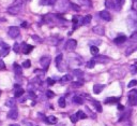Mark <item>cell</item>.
<instances>
[{"label": "cell", "instance_id": "obj_36", "mask_svg": "<svg viewBox=\"0 0 137 126\" xmlns=\"http://www.w3.org/2000/svg\"><path fill=\"white\" fill-rule=\"evenodd\" d=\"M31 66V62L30 60H25V62L23 63V67L24 68H29Z\"/></svg>", "mask_w": 137, "mask_h": 126}, {"label": "cell", "instance_id": "obj_53", "mask_svg": "<svg viewBox=\"0 0 137 126\" xmlns=\"http://www.w3.org/2000/svg\"><path fill=\"white\" fill-rule=\"evenodd\" d=\"M134 10L137 12V2H134Z\"/></svg>", "mask_w": 137, "mask_h": 126}, {"label": "cell", "instance_id": "obj_38", "mask_svg": "<svg viewBox=\"0 0 137 126\" xmlns=\"http://www.w3.org/2000/svg\"><path fill=\"white\" fill-rule=\"evenodd\" d=\"M135 85H137V81H136V80H132V81L128 84V87H133V86H135Z\"/></svg>", "mask_w": 137, "mask_h": 126}, {"label": "cell", "instance_id": "obj_39", "mask_svg": "<svg viewBox=\"0 0 137 126\" xmlns=\"http://www.w3.org/2000/svg\"><path fill=\"white\" fill-rule=\"evenodd\" d=\"M46 96H47V98H53L55 96V94L52 91H46Z\"/></svg>", "mask_w": 137, "mask_h": 126}, {"label": "cell", "instance_id": "obj_24", "mask_svg": "<svg viewBox=\"0 0 137 126\" xmlns=\"http://www.w3.org/2000/svg\"><path fill=\"white\" fill-rule=\"evenodd\" d=\"M91 20H92L91 15H86L84 19H82V24H84V25H88L90 22H91Z\"/></svg>", "mask_w": 137, "mask_h": 126}, {"label": "cell", "instance_id": "obj_45", "mask_svg": "<svg viewBox=\"0 0 137 126\" xmlns=\"http://www.w3.org/2000/svg\"><path fill=\"white\" fill-rule=\"evenodd\" d=\"M2 69H5V64L3 60L0 59V70H2Z\"/></svg>", "mask_w": 137, "mask_h": 126}, {"label": "cell", "instance_id": "obj_43", "mask_svg": "<svg viewBox=\"0 0 137 126\" xmlns=\"http://www.w3.org/2000/svg\"><path fill=\"white\" fill-rule=\"evenodd\" d=\"M77 22H78V17L77 16H74L73 17V25H74V29L76 28V26H77Z\"/></svg>", "mask_w": 137, "mask_h": 126}, {"label": "cell", "instance_id": "obj_34", "mask_svg": "<svg viewBox=\"0 0 137 126\" xmlns=\"http://www.w3.org/2000/svg\"><path fill=\"white\" fill-rule=\"evenodd\" d=\"M130 70H131V73L132 74H136L137 73V66H135V65H132V66L130 67Z\"/></svg>", "mask_w": 137, "mask_h": 126}, {"label": "cell", "instance_id": "obj_7", "mask_svg": "<svg viewBox=\"0 0 137 126\" xmlns=\"http://www.w3.org/2000/svg\"><path fill=\"white\" fill-rule=\"evenodd\" d=\"M76 45H77L76 40H74V39H70V40H68L67 44H66V49L68 50V51H73V50L76 49Z\"/></svg>", "mask_w": 137, "mask_h": 126}, {"label": "cell", "instance_id": "obj_32", "mask_svg": "<svg viewBox=\"0 0 137 126\" xmlns=\"http://www.w3.org/2000/svg\"><path fill=\"white\" fill-rule=\"evenodd\" d=\"M93 105L95 106L96 110H98L99 112H101V111H102V107H101V103H100L99 101H96V100H94V101H93Z\"/></svg>", "mask_w": 137, "mask_h": 126}, {"label": "cell", "instance_id": "obj_57", "mask_svg": "<svg viewBox=\"0 0 137 126\" xmlns=\"http://www.w3.org/2000/svg\"><path fill=\"white\" fill-rule=\"evenodd\" d=\"M133 1H134V2H137V0H133Z\"/></svg>", "mask_w": 137, "mask_h": 126}, {"label": "cell", "instance_id": "obj_15", "mask_svg": "<svg viewBox=\"0 0 137 126\" xmlns=\"http://www.w3.org/2000/svg\"><path fill=\"white\" fill-rule=\"evenodd\" d=\"M56 3V0H40V6H53Z\"/></svg>", "mask_w": 137, "mask_h": 126}, {"label": "cell", "instance_id": "obj_9", "mask_svg": "<svg viewBox=\"0 0 137 126\" xmlns=\"http://www.w3.org/2000/svg\"><path fill=\"white\" fill-rule=\"evenodd\" d=\"M92 31L94 32V34L99 35V36H103L105 34V30H104V27L101 26V25H98V26H94L92 28Z\"/></svg>", "mask_w": 137, "mask_h": 126}, {"label": "cell", "instance_id": "obj_25", "mask_svg": "<svg viewBox=\"0 0 137 126\" xmlns=\"http://www.w3.org/2000/svg\"><path fill=\"white\" fill-rule=\"evenodd\" d=\"M90 52H91L92 55H96V54L99 53V49H98V46H95V45H91V46H90Z\"/></svg>", "mask_w": 137, "mask_h": 126}, {"label": "cell", "instance_id": "obj_33", "mask_svg": "<svg viewBox=\"0 0 137 126\" xmlns=\"http://www.w3.org/2000/svg\"><path fill=\"white\" fill-rule=\"evenodd\" d=\"M80 2V5L82 6H91V1L90 0H78Z\"/></svg>", "mask_w": 137, "mask_h": 126}, {"label": "cell", "instance_id": "obj_54", "mask_svg": "<svg viewBox=\"0 0 137 126\" xmlns=\"http://www.w3.org/2000/svg\"><path fill=\"white\" fill-rule=\"evenodd\" d=\"M27 126H33V124H31V123H27Z\"/></svg>", "mask_w": 137, "mask_h": 126}, {"label": "cell", "instance_id": "obj_30", "mask_svg": "<svg viewBox=\"0 0 137 126\" xmlns=\"http://www.w3.org/2000/svg\"><path fill=\"white\" fill-rule=\"evenodd\" d=\"M9 51H10L9 49H2L1 51H0V57H4V56H6V55L9 54Z\"/></svg>", "mask_w": 137, "mask_h": 126}, {"label": "cell", "instance_id": "obj_11", "mask_svg": "<svg viewBox=\"0 0 137 126\" xmlns=\"http://www.w3.org/2000/svg\"><path fill=\"white\" fill-rule=\"evenodd\" d=\"M32 50H33V46L30 44H27V43H23L21 44V51L24 54H29Z\"/></svg>", "mask_w": 137, "mask_h": 126}, {"label": "cell", "instance_id": "obj_12", "mask_svg": "<svg viewBox=\"0 0 137 126\" xmlns=\"http://www.w3.org/2000/svg\"><path fill=\"white\" fill-rule=\"evenodd\" d=\"M100 16H101V19H103L104 21H107V22H109L111 20V16H110V14L108 11H101Z\"/></svg>", "mask_w": 137, "mask_h": 126}, {"label": "cell", "instance_id": "obj_51", "mask_svg": "<svg viewBox=\"0 0 137 126\" xmlns=\"http://www.w3.org/2000/svg\"><path fill=\"white\" fill-rule=\"evenodd\" d=\"M118 110H120V111H123V110H124V107L122 106V105H118Z\"/></svg>", "mask_w": 137, "mask_h": 126}, {"label": "cell", "instance_id": "obj_21", "mask_svg": "<svg viewBox=\"0 0 137 126\" xmlns=\"http://www.w3.org/2000/svg\"><path fill=\"white\" fill-rule=\"evenodd\" d=\"M61 83H68V82H70L72 81V75L71 74H66V75H63L62 78H61Z\"/></svg>", "mask_w": 137, "mask_h": 126}, {"label": "cell", "instance_id": "obj_46", "mask_svg": "<svg viewBox=\"0 0 137 126\" xmlns=\"http://www.w3.org/2000/svg\"><path fill=\"white\" fill-rule=\"evenodd\" d=\"M32 39H34V40L37 41V42H42L41 38H40V37H38V36H35V35H33V36H32Z\"/></svg>", "mask_w": 137, "mask_h": 126}, {"label": "cell", "instance_id": "obj_19", "mask_svg": "<svg viewBox=\"0 0 137 126\" xmlns=\"http://www.w3.org/2000/svg\"><path fill=\"white\" fill-rule=\"evenodd\" d=\"M115 0H106L105 1V7L107 9H115Z\"/></svg>", "mask_w": 137, "mask_h": 126}, {"label": "cell", "instance_id": "obj_2", "mask_svg": "<svg viewBox=\"0 0 137 126\" xmlns=\"http://www.w3.org/2000/svg\"><path fill=\"white\" fill-rule=\"evenodd\" d=\"M128 25L130 28L136 29L137 28V14L135 13H131L128 17Z\"/></svg>", "mask_w": 137, "mask_h": 126}, {"label": "cell", "instance_id": "obj_17", "mask_svg": "<svg viewBox=\"0 0 137 126\" xmlns=\"http://www.w3.org/2000/svg\"><path fill=\"white\" fill-rule=\"evenodd\" d=\"M135 51H137V44H133L128 48V50L125 51V55H131V54Z\"/></svg>", "mask_w": 137, "mask_h": 126}, {"label": "cell", "instance_id": "obj_14", "mask_svg": "<svg viewBox=\"0 0 137 126\" xmlns=\"http://www.w3.org/2000/svg\"><path fill=\"white\" fill-rule=\"evenodd\" d=\"M103 89H104V85H102V84H94V86H93V92H94V94H100Z\"/></svg>", "mask_w": 137, "mask_h": 126}, {"label": "cell", "instance_id": "obj_8", "mask_svg": "<svg viewBox=\"0 0 137 126\" xmlns=\"http://www.w3.org/2000/svg\"><path fill=\"white\" fill-rule=\"evenodd\" d=\"M8 117L11 118V120H16V118L18 117V111H17V109L15 107L11 108V110L8 113Z\"/></svg>", "mask_w": 137, "mask_h": 126}, {"label": "cell", "instance_id": "obj_42", "mask_svg": "<svg viewBox=\"0 0 137 126\" xmlns=\"http://www.w3.org/2000/svg\"><path fill=\"white\" fill-rule=\"evenodd\" d=\"M71 8L73 9L74 11H79L80 10V8H79L78 6H76V5H74V3H71Z\"/></svg>", "mask_w": 137, "mask_h": 126}, {"label": "cell", "instance_id": "obj_5", "mask_svg": "<svg viewBox=\"0 0 137 126\" xmlns=\"http://www.w3.org/2000/svg\"><path fill=\"white\" fill-rule=\"evenodd\" d=\"M21 10V6H17V5H14V6H11L10 8L8 9V12L11 14V15H17Z\"/></svg>", "mask_w": 137, "mask_h": 126}, {"label": "cell", "instance_id": "obj_50", "mask_svg": "<svg viewBox=\"0 0 137 126\" xmlns=\"http://www.w3.org/2000/svg\"><path fill=\"white\" fill-rule=\"evenodd\" d=\"M0 45H1L3 49H4V48H5V49H9V45L5 44V43H3V42H0Z\"/></svg>", "mask_w": 137, "mask_h": 126}, {"label": "cell", "instance_id": "obj_49", "mask_svg": "<svg viewBox=\"0 0 137 126\" xmlns=\"http://www.w3.org/2000/svg\"><path fill=\"white\" fill-rule=\"evenodd\" d=\"M90 43H91L92 45L94 44V45L96 46V45H99V44H100V43H101V41H100V40H95V41H90Z\"/></svg>", "mask_w": 137, "mask_h": 126}, {"label": "cell", "instance_id": "obj_47", "mask_svg": "<svg viewBox=\"0 0 137 126\" xmlns=\"http://www.w3.org/2000/svg\"><path fill=\"white\" fill-rule=\"evenodd\" d=\"M82 85V82H74L73 83V86L74 87H79V86Z\"/></svg>", "mask_w": 137, "mask_h": 126}, {"label": "cell", "instance_id": "obj_37", "mask_svg": "<svg viewBox=\"0 0 137 126\" xmlns=\"http://www.w3.org/2000/svg\"><path fill=\"white\" fill-rule=\"evenodd\" d=\"M25 2H26V0H15V1H14V5H17V6H23Z\"/></svg>", "mask_w": 137, "mask_h": 126}, {"label": "cell", "instance_id": "obj_44", "mask_svg": "<svg viewBox=\"0 0 137 126\" xmlns=\"http://www.w3.org/2000/svg\"><path fill=\"white\" fill-rule=\"evenodd\" d=\"M47 84L48 85H54V84H55V80L52 79V78H48L47 79Z\"/></svg>", "mask_w": 137, "mask_h": 126}, {"label": "cell", "instance_id": "obj_40", "mask_svg": "<svg viewBox=\"0 0 137 126\" xmlns=\"http://www.w3.org/2000/svg\"><path fill=\"white\" fill-rule=\"evenodd\" d=\"M130 39H131L132 41H134V42L137 41V31H135L134 34H133V35L131 36V38H130Z\"/></svg>", "mask_w": 137, "mask_h": 126}, {"label": "cell", "instance_id": "obj_18", "mask_svg": "<svg viewBox=\"0 0 137 126\" xmlns=\"http://www.w3.org/2000/svg\"><path fill=\"white\" fill-rule=\"evenodd\" d=\"M46 123L47 124H56L57 123V117L56 116H54V115H49L46 117Z\"/></svg>", "mask_w": 137, "mask_h": 126}, {"label": "cell", "instance_id": "obj_27", "mask_svg": "<svg viewBox=\"0 0 137 126\" xmlns=\"http://www.w3.org/2000/svg\"><path fill=\"white\" fill-rule=\"evenodd\" d=\"M61 62H62V54H59V55L56 57V65H57V68H59Z\"/></svg>", "mask_w": 137, "mask_h": 126}, {"label": "cell", "instance_id": "obj_56", "mask_svg": "<svg viewBox=\"0 0 137 126\" xmlns=\"http://www.w3.org/2000/svg\"><path fill=\"white\" fill-rule=\"evenodd\" d=\"M122 1H123V0H118V2H119V3H120V2H122Z\"/></svg>", "mask_w": 137, "mask_h": 126}, {"label": "cell", "instance_id": "obj_29", "mask_svg": "<svg viewBox=\"0 0 137 126\" xmlns=\"http://www.w3.org/2000/svg\"><path fill=\"white\" fill-rule=\"evenodd\" d=\"M76 116H77V117H79V118H81V120H84V118L87 117V115H86V113H84L81 110H79L78 112L76 113Z\"/></svg>", "mask_w": 137, "mask_h": 126}, {"label": "cell", "instance_id": "obj_26", "mask_svg": "<svg viewBox=\"0 0 137 126\" xmlns=\"http://www.w3.org/2000/svg\"><path fill=\"white\" fill-rule=\"evenodd\" d=\"M24 93H25L24 89L20 88V87H18V88H17L16 91H15V94H14V95H15V97H20V96L24 95Z\"/></svg>", "mask_w": 137, "mask_h": 126}, {"label": "cell", "instance_id": "obj_48", "mask_svg": "<svg viewBox=\"0 0 137 126\" xmlns=\"http://www.w3.org/2000/svg\"><path fill=\"white\" fill-rule=\"evenodd\" d=\"M71 121L73 122V123H76V121H77V116H76V114H74V115H72V116H71Z\"/></svg>", "mask_w": 137, "mask_h": 126}, {"label": "cell", "instance_id": "obj_31", "mask_svg": "<svg viewBox=\"0 0 137 126\" xmlns=\"http://www.w3.org/2000/svg\"><path fill=\"white\" fill-rule=\"evenodd\" d=\"M58 103H59V106L61 108H64V107H66V99H64L63 97H61V98L58 100Z\"/></svg>", "mask_w": 137, "mask_h": 126}, {"label": "cell", "instance_id": "obj_22", "mask_svg": "<svg viewBox=\"0 0 137 126\" xmlns=\"http://www.w3.org/2000/svg\"><path fill=\"white\" fill-rule=\"evenodd\" d=\"M73 74L75 75V77H77V78H82V77H84V71L80 70V69H74L73 70Z\"/></svg>", "mask_w": 137, "mask_h": 126}, {"label": "cell", "instance_id": "obj_4", "mask_svg": "<svg viewBox=\"0 0 137 126\" xmlns=\"http://www.w3.org/2000/svg\"><path fill=\"white\" fill-rule=\"evenodd\" d=\"M8 34L11 38H17L19 36V28L16 27V26H11L9 27V30H8Z\"/></svg>", "mask_w": 137, "mask_h": 126}, {"label": "cell", "instance_id": "obj_28", "mask_svg": "<svg viewBox=\"0 0 137 126\" xmlns=\"http://www.w3.org/2000/svg\"><path fill=\"white\" fill-rule=\"evenodd\" d=\"M5 105L8 106V107H11V108H13L14 106H15V99H8V101L5 102Z\"/></svg>", "mask_w": 137, "mask_h": 126}, {"label": "cell", "instance_id": "obj_10", "mask_svg": "<svg viewBox=\"0 0 137 126\" xmlns=\"http://www.w3.org/2000/svg\"><path fill=\"white\" fill-rule=\"evenodd\" d=\"M93 60H94L95 63H100V64H106L109 62V58H108L107 56H96L93 58Z\"/></svg>", "mask_w": 137, "mask_h": 126}, {"label": "cell", "instance_id": "obj_1", "mask_svg": "<svg viewBox=\"0 0 137 126\" xmlns=\"http://www.w3.org/2000/svg\"><path fill=\"white\" fill-rule=\"evenodd\" d=\"M55 6H56L57 11H59V12H66L68 8V0H57Z\"/></svg>", "mask_w": 137, "mask_h": 126}, {"label": "cell", "instance_id": "obj_52", "mask_svg": "<svg viewBox=\"0 0 137 126\" xmlns=\"http://www.w3.org/2000/svg\"><path fill=\"white\" fill-rule=\"evenodd\" d=\"M28 26V24H27V22H24L23 24H21V27H27Z\"/></svg>", "mask_w": 137, "mask_h": 126}, {"label": "cell", "instance_id": "obj_3", "mask_svg": "<svg viewBox=\"0 0 137 126\" xmlns=\"http://www.w3.org/2000/svg\"><path fill=\"white\" fill-rule=\"evenodd\" d=\"M129 103L131 106L137 105V89H132L129 93Z\"/></svg>", "mask_w": 137, "mask_h": 126}, {"label": "cell", "instance_id": "obj_23", "mask_svg": "<svg viewBox=\"0 0 137 126\" xmlns=\"http://www.w3.org/2000/svg\"><path fill=\"white\" fill-rule=\"evenodd\" d=\"M73 101L75 103H78V105H81V103H84V99H82L81 97H79V96H74Z\"/></svg>", "mask_w": 137, "mask_h": 126}, {"label": "cell", "instance_id": "obj_6", "mask_svg": "<svg viewBox=\"0 0 137 126\" xmlns=\"http://www.w3.org/2000/svg\"><path fill=\"white\" fill-rule=\"evenodd\" d=\"M40 64H41V66L46 70L48 68L49 64H50V57L49 56H43V57H41V59H40Z\"/></svg>", "mask_w": 137, "mask_h": 126}, {"label": "cell", "instance_id": "obj_16", "mask_svg": "<svg viewBox=\"0 0 137 126\" xmlns=\"http://www.w3.org/2000/svg\"><path fill=\"white\" fill-rule=\"evenodd\" d=\"M127 39H128V38L125 37V36H119V37L115 38L114 42H115V43H117V44H121V43H123V42L127 41Z\"/></svg>", "mask_w": 137, "mask_h": 126}, {"label": "cell", "instance_id": "obj_20", "mask_svg": "<svg viewBox=\"0 0 137 126\" xmlns=\"http://www.w3.org/2000/svg\"><path fill=\"white\" fill-rule=\"evenodd\" d=\"M119 97H108L105 99V103H116L118 102Z\"/></svg>", "mask_w": 137, "mask_h": 126}, {"label": "cell", "instance_id": "obj_13", "mask_svg": "<svg viewBox=\"0 0 137 126\" xmlns=\"http://www.w3.org/2000/svg\"><path fill=\"white\" fill-rule=\"evenodd\" d=\"M13 68H14V72H15V74L17 75V77H19V75L23 74V72H21V67L19 66L18 64H14L13 65Z\"/></svg>", "mask_w": 137, "mask_h": 126}, {"label": "cell", "instance_id": "obj_41", "mask_svg": "<svg viewBox=\"0 0 137 126\" xmlns=\"http://www.w3.org/2000/svg\"><path fill=\"white\" fill-rule=\"evenodd\" d=\"M13 50H14V52H16V53L19 52V44H18V43H15V44H14Z\"/></svg>", "mask_w": 137, "mask_h": 126}, {"label": "cell", "instance_id": "obj_55", "mask_svg": "<svg viewBox=\"0 0 137 126\" xmlns=\"http://www.w3.org/2000/svg\"><path fill=\"white\" fill-rule=\"evenodd\" d=\"M10 126H19V125H17V124H12V125H10Z\"/></svg>", "mask_w": 137, "mask_h": 126}, {"label": "cell", "instance_id": "obj_35", "mask_svg": "<svg viewBox=\"0 0 137 126\" xmlns=\"http://www.w3.org/2000/svg\"><path fill=\"white\" fill-rule=\"evenodd\" d=\"M94 65H95V62H94V60H90V62H88L87 64H86V66H87L88 68H93V67H94Z\"/></svg>", "mask_w": 137, "mask_h": 126}]
</instances>
